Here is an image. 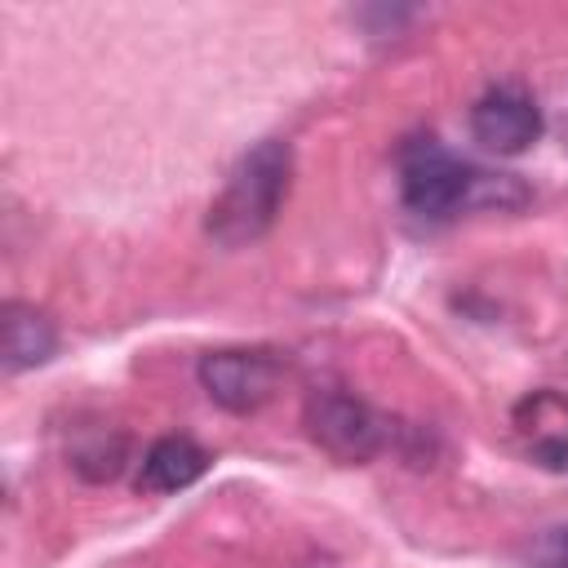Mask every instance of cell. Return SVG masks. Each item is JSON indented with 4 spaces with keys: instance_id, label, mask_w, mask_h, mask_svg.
<instances>
[{
    "instance_id": "cell-6",
    "label": "cell",
    "mask_w": 568,
    "mask_h": 568,
    "mask_svg": "<svg viewBox=\"0 0 568 568\" xmlns=\"http://www.w3.org/2000/svg\"><path fill=\"white\" fill-rule=\"evenodd\" d=\"M515 435L541 466L568 470V395L564 390L524 395L515 404Z\"/></svg>"
},
{
    "instance_id": "cell-2",
    "label": "cell",
    "mask_w": 568,
    "mask_h": 568,
    "mask_svg": "<svg viewBox=\"0 0 568 568\" xmlns=\"http://www.w3.org/2000/svg\"><path fill=\"white\" fill-rule=\"evenodd\" d=\"M399 186H404V204L422 217H448L457 209L470 204H501V191H524L515 178L506 173H479L466 160H457L453 151H444L435 138H417L404 146L399 155Z\"/></svg>"
},
{
    "instance_id": "cell-4",
    "label": "cell",
    "mask_w": 568,
    "mask_h": 568,
    "mask_svg": "<svg viewBox=\"0 0 568 568\" xmlns=\"http://www.w3.org/2000/svg\"><path fill=\"white\" fill-rule=\"evenodd\" d=\"M280 373L284 364L275 359V351H257V346H226L200 359V386L226 413H257L275 395Z\"/></svg>"
},
{
    "instance_id": "cell-7",
    "label": "cell",
    "mask_w": 568,
    "mask_h": 568,
    "mask_svg": "<svg viewBox=\"0 0 568 568\" xmlns=\"http://www.w3.org/2000/svg\"><path fill=\"white\" fill-rule=\"evenodd\" d=\"M0 351H4V368L22 373L36 368L44 359H53L58 351V328L44 311L27 306V302H4L0 311Z\"/></svg>"
},
{
    "instance_id": "cell-10",
    "label": "cell",
    "mask_w": 568,
    "mask_h": 568,
    "mask_svg": "<svg viewBox=\"0 0 568 568\" xmlns=\"http://www.w3.org/2000/svg\"><path fill=\"white\" fill-rule=\"evenodd\" d=\"M89 462H102V448H93V453H80V462H75V466L84 470ZM120 462H124V453H120V444H115V448H106V466L98 470V479H111V475L120 470Z\"/></svg>"
},
{
    "instance_id": "cell-8",
    "label": "cell",
    "mask_w": 568,
    "mask_h": 568,
    "mask_svg": "<svg viewBox=\"0 0 568 568\" xmlns=\"http://www.w3.org/2000/svg\"><path fill=\"white\" fill-rule=\"evenodd\" d=\"M204 470H209V453L191 435H164L142 453L138 488L142 493H178V488H191Z\"/></svg>"
},
{
    "instance_id": "cell-1",
    "label": "cell",
    "mask_w": 568,
    "mask_h": 568,
    "mask_svg": "<svg viewBox=\"0 0 568 568\" xmlns=\"http://www.w3.org/2000/svg\"><path fill=\"white\" fill-rule=\"evenodd\" d=\"M288 178H293V146L288 142L266 138L253 151H244L235 160V169L226 173L217 200L209 204V235L226 248L262 240L280 217V204L288 195Z\"/></svg>"
},
{
    "instance_id": "cell-9",
    "label": "cell",
    "mask_w": 568,
    "mask_h": 568,
    "mask_svg": "<svg viewBox=\"0 0 568 568\" xmlns=\"http://www.w3.org/2000/svg\"><path fill=\"white\" fill-rule=\"evenodd\" d=\"M541 564H546V568H568V528H555V532L541 541Z\"/></svg>"
},
{
    "instance_id": "cell-5",
    "label": "cell",
    "mask_w": 568,
    "mask_h": 568,
    "mask_svg": "<svg viewBox=\"0 0 568 568\" xmlns=\"http://www.w3.org/2000/svg\"><path fill=\"white\" fill-rule=\"evenodd\" d=\"M470 133L493 155H519L541 138V111L524 89L497 84L470 106Z\"/></svg>"
},
{
    "instance_id": "cell-3",
    "label": "cell",
    "mask_w": 568,
    "mask_h": 568,
    "mask_svg": "<svg viewBox=\"0 0 568 568\" xmlns=\"http://www.w3.org/2000/svg\"><path fill=\"white\" fill-rule=\"evenodd\" d=\"M306 430L337 462H368L390 444V422L346 390H315L306 399Z\"/></svg>"
}]
</instances>
